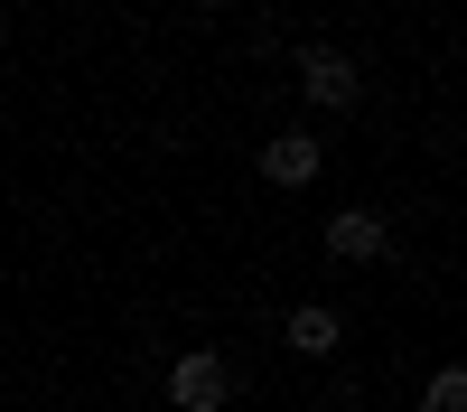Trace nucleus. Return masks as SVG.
I'll use <instances>...</instances> for the list:
<instances>
[{"label":"nucleus","mask_w":467,"mask_h":412,"mask_svg":"<svg viewBox=\"0 0 467 412\" xmlns=\"http://www.w3.org/2000/svg\"><path fill=\"white\" fill-rule=\"evenodd\" d=\"M299 94L327 103V112H356L365 75H356V57H346V48H299Z\"/></svg>","instance_id":"1"},{"label":"nucleus","mask_w":467,"mask_h":412,"mask_svg":"<svg viewBox=\"0 0 467 412\" xmlns=\"http://www.w3.org/2000/svg\"><path fill=\"white\" fill-rule=\"evenodd\" d=\"M224 394H234V375H224L215 347H197V356L169 365V403H178V412H224Z\"/></svg>","instance_id":"2"},{"label":"nucleus","mask_w":467,"mask_h":412,"mask_svg":"<svg viewBox=\"0 0 467 412\" xmlns=\"http://www.w3.org/2000/svg\"><path fill=\"white\" fill-rule=\"evenodd\" d=\"M327 253H337V262H383V253H393V235H383V216L346 206V216H327Z\"/></svg>","instance_id":"3"},{"label":"nucleus","mask_w":467,"mask_h":412,"mask_svg":"<svg viewBox=\"0 0 467 412\" xmlns=\"http://www.w3.org/2000/svg\"><path fill=\"white\" fill-rule=\"evenodd\" d=\"M262 178H271V187H308V178H318V141H308V132H281V141L262 150Z\"/></svg>","instance_id":"4"},{"label":"nucleus","mask_w":467,"mask_h":412,"mask_svg":"<svg viewBox=\"0 0 467 412\" xmlns=\"http://www.w3.org/2000/svg\"><path fill=\"white\" fill-rule=\"evenodd\" d=\"M281 337H290L299 356H327L337 337H346V319H337V310H318V300H299V310H290V328H281Z\"/></svg>","instance_id":"5"},{"label":"nucleus","mask_w":467,"mask_h":412,"mask_svg":"<svg viewBox=\"0 0 467 412\" xmlns=\"http://www.w3.org/2000/svg\"><path fill=\"white\" fill-rule=\"evenodd\" d=\"M420 412H467V365H440L431 385H420Z\"/></svg>","instance_id":"6"},{"label":"nucleus","mask_w":467,"mask_h":412,"mask_svg":"<svg viewBox=\"0 0 467 412\" xmlns=\"http://www.w3.org/2000/svg\"><path fill=\"white\" fill-rule=\"evenodd\" d=\"M206 10H224V0H206Z\"/></svg>","instance_id":"7"}]
</instances>
